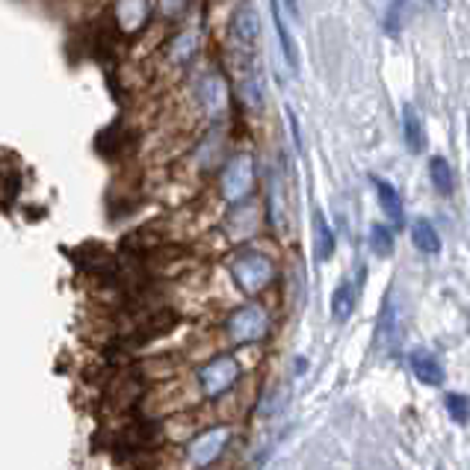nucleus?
<instances>
[{"mask_svg": "<svg viewBox=\"0 0 470 470\" xmlns=\"http://www.w3.org/2000/svg\"><path fill=\"white\" fill-rule=\"evenodd\" d=\"M231 275L246 293H258L272 281L275 267L263 252H240L231 263Z\"/></svg>", "mask_w": 470, "mask_h": 470, "instance_id": "1", "label": "nucleus"}, {"mask_svg": "<svg viewBox=\"0 0 470 470\" xmlns=\"http://www.w3.org/2000/svg\"><path fill=\"white\" fill-rule=\"evenodd\" d=\"M222 196L228 201H243L254 187V160L249 155H237L228 160L219 178Z\"/></svg>", "mask_w": 470, "mask_h": 470, "instance_id": "2", "label": "nucleus"}, {"mask_svg": "<svg viewBox=\"0 0 470 470\" xmlns=\"http://www.w3.org/2000/svg\"><path fill=\"white\" fill-rule=\"evenodd\" d=\"M231 441V429L217 426V429H208V432L196 435L187 447V462L201 470V467H210L217 458L225 453V447Z\"/></svg>", "mask_w": 470, "mask_h": 470, "instance_id": "3", "label": "nucleus"}, {"mask_svg": "<svg viewBox=\"0 0 470 470\" xmlns=\"http://www.w3.org/2000/svg\"><path fill=\"white\" fill-rule=\"evenodd\" d=\"M240 376V364L234 355H219V359H213L210 364H204L199 370V385L204 396H222L228 387L237 382Z\"/></svg>", "mask_w": 470, "mask_h": 470, "instance_id": "4", "label": "nucleus"}, {"mask_svg": "<svg viewBox=\"0 0 470 470\" xmlns=\"http://www.w3.org/2000/svg\"><path fill=\"white\" fill-rule=\"evenodd\" d=\"M267 311L258 308V305H246V308L234 311L228 320V334L234 343H258L267 334Z\"/></svg>", "mask_w": 470, "mask_h": 470, "instance_id": "5", "label": "nucleus"}, {"mask_svg": "<svg viewBox=\"0 0 470 470\" xmlns=\"http://www.w3.org/2000/svg\"><path fill=\"white\" fill-rule=\"evenodd\" d=\"M231 36H234V45H237V50L249 66L252 63V50L258 48V39H261V18L249 4H243L237 13H234Z\"/></svg>", "mask_w": 470, "mask_h": 470, "instance_id": "6", "label": "nucleus"}, {"mask_svg": "<svg viewBox=\"0 0 470 470\" xmlns=\"http://www.w3.org/2000/svg\"><path fill=\"white\" fill-rule=\"evenodd\" d=\"M142 394H146V382H142L134 370H125L121 376H116L112 385L107 387V405L125 414L142 400Z\"/></svg>", "mask_w": 470, "mask_h": 470, "instance_id": "7", "label": "nucleus"}, {"mask_svg": "<svg viewBox=\"0 0 470 470\" xmlns=\"http://www.w3.org/2000/svg\"><path fill=\"white\" fill-rule=\"evenodd\" d=\"M157 432H160V426L157 423H151V421H134V423H128L125 429L119 432V453H142V449H148V447H155L157 444Z\"/></svg>", "mask_w": 470, "mask_h": 470, "instance_id": "8", "label": "nucleus"}, {"mask_svg": "<svg viewBox=\"0 0 470 470\" xmlns=\"http://www.w3.org/2000/svg\"><path fill=\"white\" fill-rule=\"evenodd\" d=\"M151 15V0H116V22L121 33H139Z\"/></svg>", "mask_w": 470, "mask_h": 470, "instance_id": "9", "label": "nucleus"}, {"mask_svg": "<svg viewBox=\"0 0 470 470\" xmlns=\"http://www.w3.org/2000/svg\"><path fill=\"white\" fill-rule=\"evenodd\" d=\"M373 190H376V196H379V204H382V210H385V217L391 219L396 228H403L405 225V210H403V199H400V192H396V187L391 181H385L379 175H373Z\"/></svg>", "mask_w": 470, "mask_h": 470, "instance_id": "10", "label": "nucleus"}, {"mask_svg": "<svg viewBox=\"0 0 470 470\" xmlns=\"http://www.w3.org/2000/svg\"><path fill=\"white\" fill-rule=\"evenodd\" d=\"M408 364H412V373L423 385L438 387V385L444 382V367H441V361H438L429 350H414L412 355H408Z\"/></svg>", "mask_w": 470, "mask_h": 470, "instance_id": "11", "label": "nucleus"}, {"mask_svg": "<svg viewBox=\"0 0 470 470\" xmlns=\"http://www.w3.org/2000/svg\"><path fill=\"white\" fill-rule=\"evenodd\" d=\"M272 9V27H275V36H279V45H281V54H284V63L290 66V71H299V48H296V42H293V36H290V30H288V24H284V18H281V9H279V4H270Z\"/></svg>", "mask_w": 470, "mask_h": 470, "instance_id": "12", "label": "nucleus"}, {"mask_svg": "<svg viewBox=\"0 0 470 470\" xmlns=\"http://www.w3.org/2000/svg\"><path fill=\"white\" fill-rule=\"evenodd\" d=\"M403 137H405V146L421 155L426 148V130H423V119L421 112L414 110V104H403Z\"/></svg>", "mask_w": 470, "mask_h": 470, "instance_id": "13", "label": "nucleus"}, {"mask_svg": "<svg viewBox=\"0 0 470 470\" xmlns=\"http://www.w3.org/2000/svg\"><path fill=\"white\" fill-rule=\"evenodd\" d=\"M334 246H337V237H334L329 219H325V213L314 210V252H316V261H329L334 254Z\"/></svg>", "mask_w": 470, "mask_h": 470, "instance_id": "14", "label": "nucleus"}, {"mask_svg": "<svg viewBox=\"0 0 470 470\" xmlns=\"http://www.w3.org/2000/svg\"><path fill=\"white\" fill-rule=\"evenodd\" d=\"M412 243L423 254H438V252H441V237H438L435 225L429 219H417L412 225Z\"/></svg>", "mask_w": 470, "mask_h": 470, "instance_id": "15", "label": "nucleus"}, {"mask_svg": "<svg viewBox=\"0 0 470 470\" xmlns=\"http://www.w3.org/2000/svg\"><path fill=\"white\" fill-rule=\"evenodd\" d=\"M196 98L208 110H222V104H225V86H222V80L213 77V75H204L199 84H196Z\"/></svg>", "mask_w": 470, "mask_h": 470, "instance_id": "16", "label": "nucleus"}, {"mask_svg": "<svg viewBox=\"0 0 470 470\" xmlns=\"http://www.w3.org/2000/svg\"><path fill=\"white\" fill-rule=\"evenodd\" d=\"M429 181H432V187L441 192V196H449V192L456 190L453 166H449L444 157H432V160H429Z\"/></svg>", "mask_w": 470, "mask_h": 470, "instance_id": "17", "label": "nucleus"}, {"mask_svg": "<svg viewBox=\"0 0 470 470\" xmlns=\"http://www.w3.org/2000/svg\"><path fill=\"white\" fill-rule=\"evenodd\" d=\"M355 311V288L350 281H343L341 288L332 293V316L337 323H346Z\"/></svg>", "mask_w": 470, "mask_h": 470, "instance_id": "18", "label": "nucleus"}, {"mask_svg": "<svg viewBox=\"0 0 470 470\" xmlns=\"http://www.w3.org/2000/svg\"><path fill=\"white\" fill-rule=\"evenodd\" d=\"M370 249L379 254V258L394 254V231L387 228V225H373L370 228Z\"/></svg>", "mask_w": 470, "mask_h": 470, "instance_id": "19", "label": "nucleus"}, {"mask_svg": "<svg viewBox=\"0 0 470 470\" xmlns=\"http://www.w3.org/2000/svg\"><path fill=\"white\" fill-rule=\"evenodd\" d=\"M444 408H447V414L453 417L456 423H467V417H470V405H467V396L465 394H447L444 396Z\"/></svg>", "mask_w": 470, "mask_h": 470, "instance_id": "20", "label": "nucleus"}, {"mask_svg": "<svg viewBox=\"0 0 470 470\" xmlns=\"http://www.w3.org/2000/svg\"><path fill=\"white\" fill-rule=\"evenodd\" d=\"M196 48H199L196 33H181L175 42H172V54H175L178 63H187V59H192V54H196Z\"/></svg>", "mask_w": 470, "mask_h": 470, "instance_id": "21", "label": "nucleus"}, {"mask_svg": "<svg viewBox=\"0 0 470 470\" xmlns=\"http://www.w3.org/2000/svg\"><path fill=\"white\" fill-rule=\"evenodd\" d=\"M190 6V0H160V9H163V15H181L183 9Z\"/></svg>", "mask_w": 470, "mask_h": 470, "instance_id": "22", "label": "nucleus"}, {"mask_svg": "<svg viewBox=\"0 0 470 470\" xmlns=\"http://www.w3.org/2000/svg\"><path fill=\"white\" fill-rule=\"evenodd\" d=\"M284 4H288L290 18H299V0H284Z\"/></svg>", "mask_w": 470, "mask_h": 470, "instance_id": "23", "label": "nucleus"}, {"mask_svg": "<svg viewBox=\"0 0 470 470\" xmlns=\"http://www.w3.org/2000/svg\"><path fill=\"white\" fill-rule=\"evenodd\" d=\"M405 6V0H394V9H403Z\"/></svg>", "mask_w": 470, "mask_h": 470, "instance_id": "24", "label": "nucleus"}]
</instances>
